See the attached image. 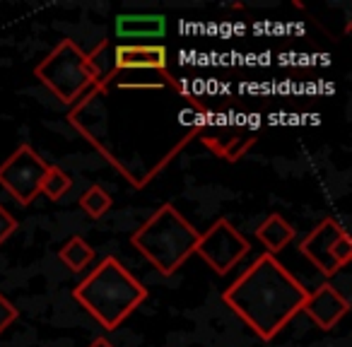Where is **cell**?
<instances>
[{
	"label": "cell",
	"mask_w": 352,
	"mask_h": 347,
	"mask_svg": "<svg viewBox=\"0 0 352 347\" xmlns=\"http://www.w3.org/2000/svg\"><path fill=\"white\" fill-rule=\"evenodd\" d=\"M333 260H336L340 270L352 260V241H350V236H347V232H342V234L338 236L336 246H333Z\"/></svg>",
	"instance_id": "15"
},
{
	"label": "cell",
	"mask_w": 352,
	"mask_h": 347,
	"mask_svg": "<svg viewBox=\"0 0 352 347\" xmlns=\"http://www.w3.org/2000/svg\"><path fill=\"white\" fill-rule=\"evenodd\" d=\"M89 347H113V345H111V342L107 340V337H97V340H94V342H92V345H89Z\"/></svg>",
	"instance_id": "18"
},
{
	"label": "cell",
	"mask_w": 352,
	"mask_h": 347,
	"mask_svg": "<svg viewBox=\"0 0 352 347\" xmlns=\"http://www.w3.org/2000/svg\"><path fill=\"white\" fill-rule=\"evenodd\" d=\"M34 75L60 104L70 107L97 82L94 54H85L73 39H63L36 65Z\"/></svg>",
	"instance_id": "4"
},
{
	"label": "cell",
	"mask_w": 352,
	"mask_h": 347,
	"mask_svg": "<svg viewBox=\"0 0 352 347\" xmlns=\"http://www.w3.org/2000/svg\"><path fill=\"white\" fill-rule=\"evenodd\" d=\"M116 70H157L166 75V49L160 44H121L113 51Z\"/></svg>",
	"instance_id": "9"
},
{
	"label": "cell",
	"mask_w": 352,
	"mask_h": 347,
	"mask_svg": "<svg viewBox=\"0 0 352 347\" xmlns=\"http://www.w3.org/2000/svg\"><path fill=\"white\" fill-rule=\"evenodd\" d=\"M73 299L107 331H116L147 299V287L116 258L107 256L73 287Z\"/></svg>",
	"instance_id": "2"
},
{
	"label": "cell",
	"mask_w": 352,
	"mask_h": 347,
	"mask_svg": "<svg viewBox=\"0 0 352 347\" xmlns=\"http://www.w3.org/2000/svg\"><path fill=\"white\" fill-rule=\"evenodd\" d=\"M198 239L201 234L196 227L171 203H164L133 232L131 246L140 251V256H145L160 275L169 278L191 258Z\"/></svg>",
	"instance_id": "3"
},
{
	"label": "cell",
	"mask_w": 352,
	"mask_h": 347,
	"mask_svg": "<svg viewBox=\"0 0 352 347\" xmlns=\"http://www.w3.org/2000/svg\"><path fill=\"white\" fill-rule=\"evenodd\" d=\"M251 251L249 241L241 232H236V227L230 220L220 217L217 222H212L210 230L203 232L201 239L196 244V251L217 275H227L230 270L236 268L241 258Z\"/></svg>",
	"instance_id": "6"
},
{
	"label": "cell",
	"mask_w": 352,
	"mask_h": 347,
	"mask_svg": "<svg viewBox=\"0 0 352 347\" xmlns=\"http://www.w3.org/2000/svg\"><path fill=\"white\" fill-rule=\"evenodd\" d=\"M49 161L30 145L22 142L3 164H0V186L6 188L20 205H32L39 196V186L44 181Z\"/></svg>",
	"instance_id": "5"
},
{
	"label": "cell",
	"mask_w": 352,
	"mask_h": 347,
	"mask_svg": "<svg viewBox=\"0 0 352 347\" xmlns=\"http://www.w3.org/2000/svg\"><path fill=\"white\" fill-rule=\"evenodd\" d=\"M15 232H17V220L6 210V208L0 205V246L6 244Z\"/></svg>",
	"instance_id": "17"
},
{
	"label": "cell",
	"mask_w": 352,
	"mask_h": 347,
	"mask_svg": "<svg viewBox=\"0 0 352 347\" xmlns=\"http://www.w3.org/2000/svg\"><path fill=\"white\" fill-rule=\"evenodd\" d=\"M111 205H113L111 193H109L107 188L99 186V183L89 186L87 191L80 196V208H82V212H87V217H92V220L104 217L109 210H111Z\"/></svg>",
	"instance_id": "13"
},
{
	"label": "cell",
	"mask_w": 352,
	"mask_h": 347,
	"mask_svg": "<svg viewBox=\"0 0 352 347\" xmlns=\"http://www.w3.org/2000/svg\"><path fill=\"white\" fill-rule=\"evenodd\" d=\"M17 316H20L17 306L6 297V294L0 292V335H3V333H6L8 328H10L12 323L17 321Z\"/></svg>",
	"instance_id": "16"
},
{
	"label": "cell",
	"mask_w": 352,
	"mask_h": 347,
	"mask_svg": "<svg viewBox=\"0 0 352 347\" xmlns=\"http://www.w3.org/2000/svg\"><path fill=\"white\" fill-rule=\"evenodd\" d=\"M309 289L280 263L263 254L222 292V302L256 333L270 342L297 313H302Z\"/></svg>",
	"instance_id": "1"
},
{
	"label": "cell",
	"mask_w": 352,
	"mask_h": 347,
	"mask_svg": "<svg viewBox=\"0 0 352 347\" xmlns=\"http://www.w3.org/2000/svg\"><path fill=\"white\" fill-rule=\"evenodd\" d=\"M302 311L309 316V321H314L316 328L331 331V328H336L338 323H340V318L350 311V302H347L333 284L323 282L321 287H316L314 292L307 294Z\"/></svg>",
	"instance_id": "8"
},
{
	"label": "cell",
	"mask_w": 352,
	"mask_h": 347,
	"mask_svg": "<svg viewBox=\"0 0 352 347\" xmlns=\"http://www.w3.org/2000/svg\"><path fill=\"white\" fill-rule=\"evenodd\" d=\"M166 17L164 15H118L116 36L123 41L138 39H164Z\"/></svg>",
	"instance_id": "10"
},
{
	"label": "cell",
	"mask_w": 352,
	"mask_h": 347,
	"mask_svg": "<svg viewBox=\"0 0 352 347\" xmlns=\"http://www.w3.org/2000/svg\"><path fill=\"white\" fill-rule=\"evenodd\" d=\"M70 186H73V179H70L68 171H63L56 164H49V171H46L44 181L39 186V196L44 193L49 201H60L70 191Z\"/></svg>",
	"instance_id": "14"
},
{
	"label": "cell",
	"mask_w": 352,
	"mask_h": 347,
	"mask_svg": "<svg viewBox=\"0 0 352 347\" xmlns=\"http://www.w3.org/2000/svg\"><path fill=\"white\" fill-rule=\"evenodd\" d=\"M294 234H297L294 227L283 215H278V212H270L258 225V230H256V239L265 246V254L270 256H278L294 239Z\"/></svg>",
	"instance_id": "11"
},
{
	"label": "cell",
	"mask_w": 352,
	"mask_h": 347,
	"mask_svg": "<svg viewBox=\"0 0 352 347\" xmlns=\"http://www.w3.org/2000/svg\"><path fill=\"white\" fill-rule=\"evenodd\" d=\"M342 227L333 217H323L302 241H299V251L302 256L323 275V278H333L338 273V263L333 260V246H336L338 236L342 234Z\"/></svg>",
	"instance_id": "7"
},
{
	"label": "cell",
	"mask_w": 352,
	"mask_h": 347,
	"mask_svg": "<svg viewBox=\"0 0 352 347\" xmlns=\"http://www.w3.org/2000/svg\"><path fill=\"white\" fill-rule=\"evenodd\" d=\"M58 258L68 270L80 273V270H85L94 260V249L82 239V236H70V239L65 241L63 249L58 251Z\"/></svg>",
	"instance_id": "12"
}]
</instances>
